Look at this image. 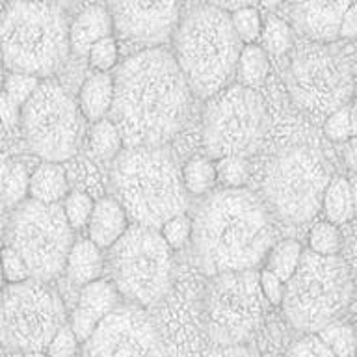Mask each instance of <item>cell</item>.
Wrapping results in <instances>:
<instances>
[{
    "label": "cell",
    "mask_w": 357,
    "mask_h": 357,
    "mask_svg": "<svg viewBox=\"0 0 357 357\" xmlns=\"http://www.w3.org/2000/svg\"><path fill=\"white\" fill-rule=\"evenodd\" d=\"M350 298L351 273L344 259L303 250L294 273L284 283L281 305L292 328L311 335L335 322Z\"/></svg>",
    "instance_id": "8992f818"
},
{
    "label": "cell",
    "mask_w": 357,
    "mask_h": 357,
    "mask_svg": "<svg viewBox=\"0 0 357 357\" xmlns=\"http://www.w3.org/2000/svg\"><path fill=\"white\" fill-rule=\"evenodd\" d=\"M216 181L223 188H244L250 178V164L244 156H222L214 162Z\"/></svg>",
    "instance_id": "d6a6232c"
},
{
    "label": "cell",
    "mask_w": 357,
    "mask_h": 357,
    "mask_svg": "<svg viewBox=\"0 0 357 357\" xmlns=\"http://www.w3.org/2000/svg\"><path fill=\"white\" fill-rule=\"evenodd\" d=\"M259 289H261L262 298H264L268 303H272V305L275 307L281 305L284 294V283L275 275V273H272L270 270H262V272H259Z\"/></svg>",
    "instance_id": "b9f144b4"
},
{
    "label": "cell",
    "mask_w": 357,
    "mask_h": 357,
    "mask_svg": "<svg viewBox=\"0 0 357 357\" xmlns=\"http://www.w3.org/2000/svg\"><path fill=\"white\" fill-rule=\"evenodd\" d=\"M119 290L108 279L99 278L84 284L71 317V329L78 342H86L100 320L119 307Z\"/></svg>",
    "instance_id": "ac0fdd59"
},
{
    "label": "cell",
    "mask_w": 357,
    "mask_h": 357,
    "mask_svg": "<svg viewBox=\"0 0 357 357\" xmlns=\"http://www.w3.org/2000/svg\"><path fill=\"white\" fill-rule=\"evenodd\" d=\"M287 82L300 108L314 116H328L351 99L354 66L342 50L328 43L312 45L290 61Z\"/></svg>",
    "instance_id": "4fadbf2b"
},
{
    "label": "cell",
    "mask_w": 357,
    "mask_h": 357,
    "mask_svg": "<svg viewBox=\"0 0 357 357\" xmlns=\"http://www.w3.org/2000/svg\"><path fill=\"white\" fill-rule=\"evenodd\" d=\"M261 2L262 8H266V10H275L279 6L283 4L284 0H259Z\"/></svg>",
    "instance_id": "c3c4849f"
},
{
    "label": "cell",
    "mask_w": 357,
    "mask_h": 357,
    "mask_svg": "<svg viewBox=\"0 0 357 357\" xmlns=\"http://www.w3.org/2000/svg\"><path fill=\"white\" fill-rule=\"evenodd\" d=\"M38 2H45V4H52V6H60V8H63V6H67L71 0H38Z\"/></svg>",
    "instance_id": "f907efd6"
},
{
    "label": "cell",
    "mask_w": 357,
    "mask_h": 357,
    "mask_svg": "<svg viewBox=\"0 0 357 357\" xmlns=\"http://www.w3.org/2000/svg\"><path fill=\"white\" fill-rule=\"evenodd\" d=\"M114 33L110 11L100 6H89L80 11L69 26V49L77 56H88L91 45Z\"/></svg>",
    "instance_id": "ffe728a7"
},
{
    "label": "cell",
    "mask_w": 357,
    "mask_h": 357,
    "mask_svg": "<svg viewBox=\"0 0 357 357\" xmlns=\"http://www.w3.org/2000/svg\"><path fill=\"white\" fill-rule=\"evenodd\" d=\"M329 181V166L317 151L292 147L273 158L262 183V192L279 220L301 225L320 212Z\"/></svg>",
    "instance_id": "ba28073f"
},
{
    "label": "cell",
    "mask_w": 357,
    "mask_h": 357,
    "mask_svg": "<svg viewBox=\"0 0 357 357\" xmlns=\"http://www.w3.org/2000/svg\"><path fill=\"white\" fill-rule=\"evenodd\" d=\"M357 33V11L356 4H351L348 10H346L342 21H340L339 26V38L342 39H354Z\"/></svg>",
    "instance_id": "f6af8a7d"
},
{
    "label": "cell",
    "mask_w": 357,
    "mask_h": 357,
    "mask_svg": "<svg viewBox=\"0 0 357 357\" xmlns=\"http://www.w3.org/2000/svg\"><path fill=\"white\" fill-rule=\"evenodd\" d=\"M19 121L32 153L45 162H66L75 156L82 132V114L71 95L54 80H39L21 106Z\"/></svg>",
    "instance_id": "8fae6325"
},
{
    "label": "cell",
    "mask_w": 357,
    "mask_h": 357,
    "mask_svg": "<svg viewBox=\"0 0 357 357\" xmlns=\"http://www.w3.org/2000/svg\"><path fill=\"white\" fill-rule=\"evenodd\" d=\"M158 231L169 250H181L192 236V220L186 216V212H183L162 223Z\"/></svg>",
    "instance_id": "f35d334b"
},
{
    "label": "cell",
    "mask_w": 357,
    "mask_h": 357,
    "mask_svg": "<svg viewBox=\"0 0 357 357\" xmlns=\"http://www.w3.org/2000/svg\"><path fill=\"white\" fill-rule=\"evenodd\" d=\"M262 49L266 50L268 54L281 56L292 47V30H290L289 22L283 21L281 17L270 15L266 21L262 22L261 38Z\"/></svg>",
    "instance_id": "4dcf8cb0"
},
{
    "label": "cell",
    "mask_w": 357,
    "mask_h": 357,
    "mask_svg": "<svg viewBox=\"0 0 357 357\" xmlns=\"http://www.w3.org/2000/svg\"><path fill=\"white\" fill-rule=\"evenodd\" d=\"M287 357H335L331 351L324 346V342L317 335L311 333L298 340L289 350Z\"/></svg>",
    "instance_id": "7bdbcfd3"
},
{
    "label": "cell",
    "mask_w": 357,
    "mask_h": 357,
    "mask_svg": "<svg viewBox=\"0 0 357 357\" xmlns=\"http://www.w3.org/2000/svg\"><path fill=\"white\" fill-rule=\"evenodd\" d=\"M108 255L112 283L119 294L139 307H149L172 284V250L158 229L128 225Z\"/></svg>",
    "instance_id": "52a82bcc"
},
{
    "label": "cell",
    "mask_w": 357,
    "mask_h": 357,
    "mask_svg": "<svg viewBox=\"0 0 357 357\" xmlns=\"http://www.w3.org/2000/svg\"><path fill=\"white\" fill-rule=\"evenodd\" d=\"M63 324V303L45 281L30 278L0 290V340L13 354L45 351Z\"/></svg>",
    "instance_id": "30bf717a"
},
{
    "label": "cell",
    "mask_w": 357,
    "mask_h": 357,
    "mask_svg": "<svg viewBox=\"0 0 357 357\" xmlns=\"http://www.w3.org/2000/svg\"><path fill=\"white\" fill-rule=\"evenodd\" d=\"M28 194L39 203H60L69 194L67 173L60 162L39 164L28 181Z\"/></svg>",
    "instance_id": "7402d4cb"
},
{
    "label": "cell",
    "mask_w": 357,
    "mask_h": 357,
    "mask_svg": "<svg viewBox=\"0 0 357 357\" xmlns=\"http://www.w3.org/2000/svg\"><path fill=\"white\" fill-rule=\"evenodd\" d=\"M354 0H289L292 24L314 43H335L346 10Z\"/></svg>",
    "instance_id": "e0dca14e"
},
{
    "label": "cell",
    "mask_w": 357,
    "mask_h": 357,
    "mask_svg": "<svg viewBox=\"0 0 357 357\" xmlns=\"http://www.w3.org/2000/svg\"><path fill=\"white\" fill-rule=\"evenodd\" d=\"M2 78H4V77H2V75H0V88H2Z\"/></svg>",
    "instance_id": "11a10c76"
},
{
    "label": "cell",
    "mask_w": 357,
    "mask_h": 357,
    "mask_svg": "<svg viewBox=\"0 0 357 357\" xmlns=\"http://www.w3.org/2000/svg\"><path fill=\"white\" fill-rule=\"evenodd\" d=\"M181 181L186 190V194L205 195L208 194L216 181V169L214 162L205 156H194L181 167Z\"/></svg>",
    "instance_id": "4316f807"
},
{
    "label": "cell",
    "mask_w": 357,
    "mask_h": 357,
    "mask_svg": "<svg viewBox=\"0 0 357 357\" xmlns=\"http://www.w3.org/2000/svg\"><path fill=\"white\" fill-rule=\"evenodd\" d=\"M78 348V340L73 333L71 326H61L50 339L49 346L45 348V354L49 357H75Z\"/></svg>",
    "instance_id": "60d3db41"
},
{
    "label": "cell",
    "mask_w": 357,
    "mask_h": 357,
    "mask_svg": "<svg viewBox=\"0 0 357 357\" xmlns=\"http://www.w3.org/2000/svg\"><path fill=\"white\" fill-rule=\"evenodd\" d=\"M192 91L164 47H149L123 61L114 77L110 119L123 147H164L188 119Z\"/></svg>",
    "instance_id": "6da1fadb"
},
{
    "label": "cell",
    "mask_w": 357,
    "mask_h": 357,
    "mask_svg": "<svg viewBox=\"0 0 357 357\" xmlns=\"http://www.w3.org/2000/svg\"><path fill=\"white\" fill-rule=\"evenodd\" d=\"M190 238L201 272L218 275L259 266L275 244V231L266 205L255 194L222 188L199 205Z\"/></svg>",
    "instance_id": "7a4b0ae2"
},
{
    "label": "cell",
    "mask_w": 357,
    "mask_h": 357,
    "mask_svg": "<svg viewBox=\"0 0 357 357\" xmlns=\"http://www.w3.org/2000/svg\"><path fill=\"white\" fill-rule=\"evenodd\" d=\"M95 201L89 197L88 194H82V192H75V194H67L63 197V216H66L67 223L71 225L73 231H78V229H84L88 225L89 214H91V208H93Z\"/></svg>",
    "instance_id": "d590c367"
},
{
    "label": "cell",
    "mask_w": 357,
    "mask_h": 357,
    "mask_svg": "<svg viewBox=\"0 0 357 357\" xmlns=\"http://www.w3.org/2000/svg\"><path fill=\"white\" fill-rule=\"evenodd\" d=\"M342 248V234L339 225L331 222H318L312 225L309 233V250L318 255H339Z\"/></svg>",
    "instance_id": "1f68e13d"
},
{
    "label": "cell",
    "mask_w": 357,
    "mask_h": 357,
    "mask_svg": "<svg viewBox=\"0 0 357 357\" xmlns=\"http://www.w3.org/2000/svg\"><path fill=\"white\" fill-rule=\"evenodd\" d=\"M268 73H270V58L266 50L257 43L242 45L236 61V73H234L240 84L248 88H255L268 77Z\"/></svg>",
    "instance_id": "484cf974"
},
{
    "label": "cell",
    "mask_w": 357,
    "mask_h": 357,
    "mask_svg": "<svg viewBox=\"0 0 357 357\" xmlns=\"http://www.w3.org/2000/svg\"><path fill=\"white\" fill-rule=\"evenodd\" d=\"M114 102V77L95 71L89 75L78 91V110L84 119L95 123L110 114Z\"/></svg>",
    "instance_id": "44dd1931"
},
{
    "label": "cell",
    "mask_w": 357,
    "mask_h": 357,
    "mask_svg": "<svg viewBox=\"0 0 357 357\" xmlns=\"http://www.w3.org/2000/svg\"><path fill=\"white\" fill-rule=\"evenodd\" d=\"M28 169L21 162L0 155V205H21L28 195Z\"/></svg>",
    "instance_id": "d4e9b609"
},
{
    "label": "cell",
    "mask_w": 357,
    "mask_h": 357,
    "mask_svg": "<svg viewBox=\"0 0 357 357\" xmlns=\"http://www.w3.org/2000/svg\"><path fill=\"white\" fill-rule=\"evenodd\" d=\"M128 225L130 223L127 212L123 211L119 201L114 197H105L93 203L88 220V238L99 250H108L127 231Z\"/></svg>",
    "instance_id": "d6986e66"
},
{
    "label": "cell",
    "mask_w": 357,
    "mask_h": 357,
    "mask_svg": "<svg viewBox=\"0 0 357 357\" xmlns=\"http://www.w3.org/2000/svg\"><path fill=\"white\" fill-rule=\"evenodd\" d=\"M178 0H110L114 32L139 49L160 47L178 24Z\"/></svg>",
    "instance_id": "2e32d148"
},
{
    "label": "cell",
    "mask_w": 357,
    "mask_h": 357,
    "mask_svg": "<svg viewBox=\"0 0 357 357\" xmlns=\"http://www.w3.org/2000/svg\"><path fill=\"white\" fill-rule=\"evenodd\" d=\"M88 60L89 66L93 67L95 71L108 73L110 69H114L117 66V61H119V45H117V39L114 36L99 39L88 50Z\"/></svg>",
    "instance_id": "8d00e7d4"
},
{
    "label": "cell",
    "mask_w": 357,
    "mask_h": 357,
    "mask_svg": "<svg viewBox=\"0 0 357 357\" xmlns=\"http://www.w3.org/2000/svg\"><path fill=\"white\" fill-rule=\"evenodd\" d=\"M75 234L58 203H22L11 218L10 245L21 255L30 278L50 281L66 268Z\"/></svg>",
    "instance_id": "7c38bea8"
},
{
    "label": "cell",
    "mask_w": 357,
    "mask_h": 357,
    "mask_svg": "<svg viewBox=\"0 0 357 357\" xmlns=\"http://www.w3.org/2000/svg\"><path fill=\"white\" fill-rule=\"evenodd\" d=\"M4 130H6L4 125H2V121H0V136H2V134H4Z\"/></svg>",
    "instance_id": "816d5d0a"
},
{
    "label": "cell",
    "mask_w": 357,
    "mask_h": 357,
    "mask_svg": "<svg viewBox=\"0 0 357 357\" xmlns=\"http://www.w3.org/2000/svg\"><path fill=\"white\" fill-rule=\"evenodd\" d=\"M102 253L97 245L89 238L77 240L67 253L66 270L67 278L77 284H88L95 279L100 278L102 273Z\"/></svg>",
    "instance_id": "603a6c76"
},
{
    "label": "cell",
    "mask_w": 357,
    "mask_h": 357,
    "mask_svg": "<svg viewBox=\"0 0 357 357\" xmlns=\"http://www.w3.org/2000/svg\"><path fill=\"white\" fill-rule=\"evenodd\" d=\"M110 178L128 222L160 229L188 208L181 169L162 147H125L114 158Z\"/></svg>",
    "instance_id": "3957f363"
},
{
    "label": "cell",
    "mask_w": 357,
    "mask_h": 357,
    "mask_svg": "<svg viewBox=\"0 0 357 357\" xmlns=\"http://www.w3.org/2000/svg\"><path fill=\"white\" fill-rule=\"evenodd\" d=\"M84 344V357H164L155 322L136 305L116 307Z\"/></svg>",
    "instance_id": "9a60e30c"
},
{
    "label": "cell",
    "mask_w": 357,
    "mask_h": 357,
    "mask_svg": "<svg viewBox=\"0 0 357 357\" xmlns=\"http://www.w3.org/2000/svg\"><path fill=\"white\" fill-rule=\"evenodd\" d=\"M173 49L190 91L206 100L227 88L234 77L242 41L234 33L229 11L203 4L178 21Z\"/></svg>",
    "instance_id": "277c9868"
},
{
    "label": "cell",
    "mask_w": 357,
    "mask_h": 357,
    "mask_svg": "<svg viewBox=\"0 0 357 357\" xmlns=\"http://www.w3.org/2000/svg\"><path fill=\"white\" fill-rule=\"evenodd\" d=\"M41 78L32 77V75H22V73H8L2 78V91L21 108L28 100V97L33 93V89L38 88Z\"/></svg>",
    "instance_id": "74e56055"
},
{
    "label": "cell",
    "mask_w": 357,
    "mask_h": 357,
    "mask_svg": "<svg viewBox=\"0 0 357 357\" xmlns=\"http://www.w3.org/2000/svg\"><path fill=\"white\" fill-rule=\"evenodd\" d=\"M266 106L253 88L234 84L206 99L203 145L211 158L255 153L266 130Z\"/></svg>",
    "instance_id": "9c48e42d"
},
{
    "label": "cell",
    "mask_w": 357,
    "mask_h": 357,
    "mask_svg": "<svg viewBox=\"0 0 357 357\" xmlns=\"http://www.w3.org/2000/svg\"><path fill=\"white\" fill-rule=\"evenodd\" d=\"M301 251H303V248L296 240H283L279 244H273L266 255V270L275 273L283 283H287L290 275L294 273L298 262H300Z\"/></svg>",
    "instance_id": "f1b7e54d"
},
{
    "label": "cell",
    "mask_w": 357,
    "mask_h": 357,
    "mask_svg": "<svg viewBox=\"0 0 357 357\" xmlns=\"http://www.w3.org/2000/svg\"><path fill=\"white\" fill-rule=\"evenodd\" d=\"M89 149L100 160H114L123 151V138L112 119H99L89 130Z\"/></svg>",
    "instance_id": "83f0119b"
},
{
    "label": "cell",
    "mask_w": 357,
    "mask_h": 357,
    "mask_svg": "<svg viewBox=\"0 0 357 357\" xmlns=\"http://www.w3.org/2000/svg\"><path fill=\"white\" fill-rule=\"evenodd\" d=\"M257 0H208V4L218 6L225 11H234L238 8H244V6H253Z\"/></svg>",
    "instance_id": "7dc6e473"
},
{
    "label": "cell",
    "mask_w": 357,
    "mask_h": 357,
    "mask_svg": "<svg viewBox=\"0 0 357 357\" xmlns=\"http://www.w3.org/2000/svg\"><path fill=\"white\" fill-rule=\"evenodd\" d=\"M335 357H356L354 328L342 322H331L314 333Z\"/></svg>",
    "instance_id": "f546056e"
},
{
    "label": "cell",
    "mask_w": 357,
    "mask_h": 357,
    "mask_svg": "<svg viewBox=\"0 0 357 357\" xmlns=\"http://www.w3.org/2000/svg\"><path fill=\"white\" fill-rule=\"evenodd\" d=\"M206 292V328L220 346L242 344L261 328L264 309L259 273L253 270L212 275Z\"/></svg>",
    "instance_id": "5bb4252c"
},
{
    "label": "cell",
    "mask_w": 357,
    "mask_h": 357,
    "mask_svg": "<svg viewBox=\"0 0 357 357\" xmlns=\"http://www.w3.org/2000/svg\"><path fill=\"white\" fill-rule=\"evenodd\" d=\"M69 22L60 6L15 0L0 21V56L10 73L54 75L69 58Z\"/></svg>",
    "instance_id": "5b68a950"
},
{
    "label": "cell",
    "mask_w": 357,
    "mask_h": 357,
    "mask_svg": "<svg viewBox=\"0 0 357 357\" xmlns=\"http://www.w3.org/2000/svg\"><path fill=\"white\" fill-rule=\"evenodd\" d=\"M11 357H49L45 351H24V354H13Z\"/></svg>",
    "instance_id": "681fc988"
},
{
    "label": "cell",
    "mask_w": 357,
    "mask_h": 357,
    "mask_svg": "<svg viewBox=\"0 0 357 357\" xmlns=\"http://www.w3.org/2000/svg\"><path fill=\"white\" fill-rule=\"evenodd\" d=\"M328 222L335 225H344V223L354 220L356 214V195H354V186L348 178L331 177L329 184L326 186L322 197V206Z\"/></svg>",
    "instance_id": "cb8c5ba5"
},
{
    "label": "cell",
    "mask_w": 357,
    "mask_h": 357,
    "mask_svg": "<svg viewBox=\"0 0 357 357\" xmlns=\"http://www.w3.org/2000/svg\"><path fill=\"white\" fill-rule=\"evenodd\" d=\"M19 116H21V108L0 89V121H2L6 130L15 127L19 123Z\"/></svg>",
    "instance_id": "ee69618b"
},
{
    "label": "cell",
    "mask_w": 357,
    "mask_h": 357,
    "mask_svg": "<svg viewBox=\"0 0 357 357\" xmlns=\"http://www.w3.org/2000/svg\"><path fill=\"white\" fill-rule=\"evenodd\" d=\"M0 273H2V281L10 284L22 283L30 279L26 264L11 245H6L0 250Z\"/></svg>",
    "instance_id": "ab89813d"
},
{
    "label": "cell",
    "mask_w": 357,
    "mask_h": 357,
    "mask_svg": "<svg viewBox=\"0 0 357 357\" xmlns=\"http://www.w3.org/2000/svg\"><path fill=\"white\" fill-rule=\"evenodd\" d=\"M324 134L333 142H348L356 136V108L354 105L337 108L328 114L324 123Z\"/></svg>",
    "instance_id": "e575fe53"
},
{
    "label": "cell",
    "mask_w": 357,
    "mask_h": 357,
    "mask_svg": "<svg viewBox=\"0 0 357 357\" xmlns=\"http://www.w3.org/2000/svg\"><path fill=\"white\" fill-rule=\"evenodd\" d=\"M0 290H2V273H0Z\"/></svg>",
    "instance_id": "db71d44e"
},
{
    "label": "cell",
    "mask_w": 357,
    "mask_h": 357,
    "mask_svg": "<svg viewBox=\"0 0 357 357\" xmlns=\"http://www.w3.org/2000/svg\"><path fill=\"white\" fill-rule=\"evenodd\" d=\"M261 357H279V356H275V354H264V356Z\"/></svg>",
    "instance_id": "f5cc1de1"
},
{
    "label": "cell",
    "mask_w": 357,
    "mask_h": 357,
    "mask_svg": "<svg viewBox=\"0 0 357 357\" xmlns=\"http://www.w3.org/2000/svg\"><path fill=\"white\" fill-rule=\"evenodd\" d=\"M229 17H231L234 33L238 36L242 45L259 41L262 30V19L261 13L253 6H244V8H238V10L229 11Z\"/></svg>",
    "instance_id": "836d02e7"
},
{
    "label": "cell",
    "mask_w": 357,
    "mask_h": 357,
    "mask_svg": "<svg viewBox=\"0 0 357 357\" xmlns=\"http://www.w3.org/2000/svg\"><path fill=\"white\" fill-rule=\"evenodd\" d=\"M205 357H253L248 348H244L242 344H234V346H220L216 350L208 351Z\"/></svg>",
    "instance_id": "bcb514c9"
}]
</instances>
